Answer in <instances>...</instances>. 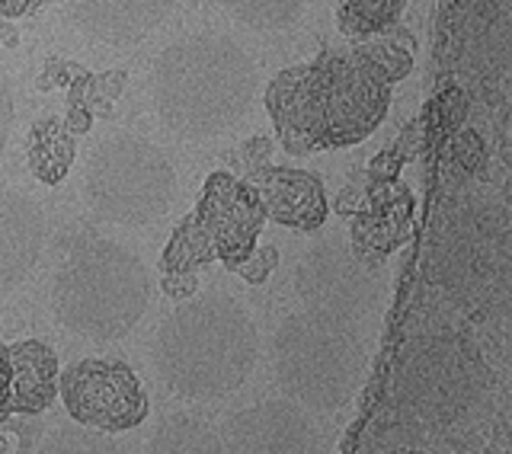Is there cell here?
Listing matches in <instances>:
<instances>
[{
	"label": "cell",
	"mask_w": 512,
	"mask_h": 454,
	"mask_svg": "<svg viewBox=\"0 0 512 454\" xmlns=\"http://www.w3.org/2000/svg\"><path fill=\"white\" fill-rule=\"evenodd\" d=\"M128 84V71L116 68V71H106V74H90V96H87V106L93 100H106V103H116L122 90Z\"/></svg>",
	"instance_id": "obj_29"
},
{
	"label": "cell",
	"mask_w": 512,
	"mask_h": 454,
	"mask_svg": "<svg viewBox=\"0 0 512 454\" xmlns=\"http://www.w3.org/2000/svg\"><path fill=\"white\" fill-rule=\"evenodd\" d=\"M13 403V375H10V359H7V346H0V426L13 416L10 410Z\"/></svg>",
	"instance_id": "obj_35"
},
{
	"label": "cell",
	"mask_w": 512,
	"mask_h": 454,
	"mask_svg": "<svg viewBox=\"0 0 512 454\" xmlns=\"http://www.w3.org/2000/svg\"><path fill=\"white\" fill-rule=\"evenodd\" d=\"M80 71H84V68H80V64H71V61H64V58H48L36 84H39V90L71 87V80H74Z\"/></svg>",
	"instance_id": "obj_30"
},
{
	"label": "cell",
	"mask_w": 512,
	"mask_h": 454,
	"mask_svg": "<svg viewBox=\"0 0 512 454\" xmlns=\"http://www.w3.org/2000/svg\"><path fill=\"white\" fill-rule=\"evenodd\" d=\"M221 454H320V432L295 403L263 400L224 423Z\"/></svg>",
	"instance_id": "obj_11"
},
{
	"label": "cell",
	"mask_w": 512,
	"mask_h": 454,
	"mask_svg": "<svg viewBox=\"0 0 512 454\" xmlns=\"http://www.w3.org/2000/svg\"><path fill=\"white\" fill-rule=\"evenodd\" d=\"M151 304V275L135 250L77 231L64 240L52 275V314L68 333L116 343L132 333Z\"/></svg>",
	"instance_id": "obj_3"
},
{
	"label": "cell",
	"mask_w": 512,
	"mask_h": 454,
	"mask_svg": "<svg viewBox=\"0 0 512 454\" xmlns=\"http://www.w3.org/2000/svg\"><path fill=\"white\" fill-rule=\"evenodd\" d=\"M413 52H416V39L404 26H388L375 32V36L352 42L349 58L359 64L365 74H372L381 84L394 87L397 80L410 77L413 71Z\"/></svg>",
	"instance_id": "obj_18"
},
{
	"label": "cell",
	"mask_w": 512,
	"mask_h": 454,
	"mask_svg": "<svg viewBox=\"0 0 512 454\" xmlns=\"http://www.w3.org/2000/svg\"><path fill=\"white\" fill-rule=\"evenodd\" d=\"M269 154H272V141L266 135H253V138H247L244 144H240V148H234L224 160L231 164V176L244 180L247 173L269 167Z\"/></svg>",
	"instance_id": "obj_25"
},
{
	"label": "cell",
	"mask_w": 512,
	"mask_h": 454,
	"mask_svg": "<svg viewBox=\"0 0 512 454\" xmlns=\"http://www.w3.org/2000/svg\"><path fill=\"white\" fill-rule=\"evenodd\" d=\"M45 250V212L20 189H0V295L20 288Z\"/></svg>",
	"instance_id": "obj_16"
},
{
	"label": "cell",
	"mask_w": 512,
	"mask_h": 454,
	"mask_svg": "<svg viewBox=\"0 0 512 454\" xmlns=\"http://www.w3.org/2000/svg\"><path fill=\"white\" fill-rule=\"evenodd\" d=\"M36 454H128V448L116 439V435L93 432L84 426H58L42 439Z\"/></svg>",
	"instance_id": "obj_24"
},
{
	"label": "cell",
	"mask_w": 512,
	"mask_h": 454,
	"mask_svg": "<svg viewBox=\"0 0 512 454\" xmlns=\"http://www.w3.org/2000/svg\"><path fill=\"white\" fill-rule=\"evenodd\" d=\"M64 128L77 138V135H87L93 128V116L87 106H68V116H64Z\"/></svg>",
	"instance_id": "obj_36"
},
{
	"label": "cell",
	"mask_w": 512,
	"mask_h": 454,
	"mask_svg": "<svg viewBox=\"0 0 512 454\" xmlns=\"http://www.w3.org/2000/svg\"><path fill=\"white\" fill-rule=\"evenodd\" d=\"M247 189L260 202L266 221H276L292 231H320L330 215L327 189L317 173L292 167H260L244 176Z\"/></svg>",
	"instance_id": "obj_14"
},
{
	"label": "cell",
	"mask_w": 512,
	"mask_h": 454,
	"mask_svg": "<svg viewBox=\"0 0 512 454\" xmlns=\"http://www.w3.org/2000/svg\"><path fill=\"white\" fill-rule=\"evenodd\" d=\"M324 87V141L327 151L362 144L391 109V87L365 74L349 55L324 52L317 61Z\"/></svg>",
	"instance_id": "obj_9"
},
{
	"label": "cell",
	"mask_w": 512,
	"mask_h": 454,
	"mask_svg": "<svg viewBox=\"0 0 512 454\" xmlns=\"http://www.w3.org/2000/svg\"><path fill=\"white\" fill-rule=\"evenodd\" d=\"M0 454H10V445H7L4 435H0Z\"/></svg>",
	"instance_id": "obj_39"
},
{
	"label": "cell",
	"mask_w": 512,
	"mask_h": 454,
	"mask_svg": "<svg viewBox=\"0 0 512 454\" xmlns=\"http://www.w3.org/2000/svg\"><path fill=\"white\" fill-rule=\"evenodd\" d=\"M394 454H423V451H416V448H397Z\"/></svg>",
	"instance_id": "obj_40"
},
{
	"label": "cell",
	"mask_w": 512,
	"mask_h": 454,
	"mask_svg": "<svg viewBox=\"0 0 512 454\" xmlns=\"http://www.w3.org/2000/svg\"><path fill=\"white\" fill-rule=\"evenodd\" d=\"M144 454H221V432L199 413L176 410L154 426Z\"/></svg>",
	"instance_id": "obj_20"
},
{
	"label": "cell",
	"mask_w": 512,
	"mask_h": 454,
	"mask_svg": "<svg viewBox=\"0 0 512 454\" xmlns=\"http://www.w3.org/2000/svg\"><path fill=\"white\" fill-rule=\"evenodd\" d=\"M0 42H4L7 48L20 45V32H16V26H10V20H0Z\"/></svg>",
	"instance_id": "obj_38"
},
{
	"label": "cell",
	"mask_w": 512,
	"mask_h": 454,
	"mask_svg": "<svg viewBox=\"0 0 512 454\" xmlns=\"http://www.w3.org/2000/svg\"><path fill=\"white\" fill-rule=\"evenodd\" d=\"M160 288L170 301H189L192 295H199V275L196 272H170L160 275Z\"/></svg>",
	"instance_id": "obj_31"
},
{
	"label": "cell",
	"mask_w": 512,
	"mask_h": 454,
	"mask_svg": "<svg viewBox=\"0 0 512 454\" xmlns=\"http://www.w3.org/2000/svg\"><path fill=\"white\" fill-rule=\"evenodd\" d=\"M452 154L458 160V167L468 173H480L487 164V144L474 128H458V135L452 141Z\"/></svg>",
	"instance_id": "obj_27"
},
{
	"label": "cell",
	"mask_w": 512,
	"mask_h": 454,
	"mask_svg": "<svg viewBox=\"0 0 512 454\" xmlns=\"http://www.w3.org/2000/svg\"><path fill=\"white\" fill-rule=\"evenodd\" d=\"M260 359L256 320L228 291L180 301L154 333L160 384L180 400H224L237 394Z\"/></svg>",
	"instance_id": "obj_1"
},
{
	"label": "cell",
	"mask_w": 512,
	"mask_h": 454,
	"mask_svg": "<svg viewBox=\"0 0 512 454\" xmlns=\"http://www.w3.org/2000/svg\"><path fill=\"white\" fill-rule=\"evenodd\" d=\"M192 215H196L208 243H212L215 259H221L224 266H234L250 256L266 227L260 202L247 189V183L231 176L228 170L208 176Z\"/></svg>",
	"instance_id": "obj_10"
},
{
	"label": "cell",
	"mask_w": 512,
	"mask_h": 454,
	"mask_svg": "<svg viewBox=\"0 0 512 454\" xmlns=\"http://www.w3.org/2000/svg\"><path fill=\"white\" fill-rule=\"evenodd\" d=\"M84 199L106 224L148 227L170 212L176 170L154 141L119 132L93 148L84 173Z\"/></svg>",
	"instance_id": "obj_5"
},
{
	"label": "cell",
	"mask_w": 512,
	"mask_h": 454,
	"mask_svg": "<svg viewBox=\"0 0 512 454\" xmlns=\"http://www.w3.org/2000/svg\"><path fill=\"white\" fill-rule=\"evenodd\" d=\"M368 343L359 330L308 311L288 314L272 333V375L304 413H340L359 394Z\"/></svg>",
	"instance_id": "obj_4"
},
{
	"label": "cell",
	"mask_w": 512,
	"mask_h": 454,
	"mask_svg": "<svg viewBox=\"0 0 512 454\" xmlns=\"http://www.w3.org/2000/svg\"><path fill=\"white\" fill-rule=\"evenodd\" d=\"M266 109L282 141V151L308 157L327 151L324 141V87L317 64H295L276 74L266 87Z\"/></svg>",
	"instance_id": "obj_12"
},
{
	"label": "cell",
	"mask_w": 512,
	"mask_h": 454,
	"mask_svg": "<svg viewBox=\"0 0 512 454\" xmlns=\"http://www.w3.org/2000/svg\"><path fill=\"white\" fill-rule=\"evenodd\" d=\"M432 112L439 116L445 132H458L461 122L468 119V100H464V93L458 87H448L436 103H432Z\"/></svg>",
	"instance_id": "obj_28"
},
{
	"label": "cell",
	"mask_w": 512,
	"mask_h": 454,
	"mask_svg": "<svg viewBox=\"0 0 512 454\" xmlns=\"http://www.w3.org/2000/svg\"><path fill=\"white\" fill-rule=\"evenodd\" d=\"M276 269H279V250L272 247V243H266V247H256L250 256L240 259V263L228 266V272L240 275L247 285H263Z\"/></svg>",
	"instance_id": "obj_26"
},
{
	"label": "cell",
	"mask_w": 512,
	"mask_h": 454,
	"mask_svg": "<svg viewBox=\"0 0 512 454\" xmlns=\"http://www.w3.org/2000/svg\"><path fill=\"white\" fill-rule=\"evenodd\" d=\"M10 375H13V403L10 410L20 416H39L58 397V355L42 339H23L7 346Z\"/></svg>",
	"instance_id": "obj_17"
},
{
	"label": "cell",
	"mask_w": 512,
	"mask_h": 454,
	"mask_svg": "<svg viewBox=\"0 0 512 454\" xmlns=\"http://www.w3.org/2000/svg\"><path fill=\"white\" fill-rule=\"evenodd\" d=\"M42 0H0V20H20V16H29Z\"/></svg>",
	"instance_id": "obj_37"
},
{
	"label": "cell",
	"mask_w": 512,
	"mask_h": 454,
	"mask_svg": "<svg viewBox=\"0 0 512 454\" xmlns=\"http://www.w3.org/2000/svg\"><path fill=\"white\" fill-rule=\"evenodd\" d=\"M256 64L221 32L170 42L151 64L148 93L167 132L205 141L231 132L256 100Z\"/></svg>",
	"instance_id": "obj_2"
},
{
	"label": "cell",
	"mask_w": 512,
	"mask_h": 454,
	"mask_svg": "<svg viewBox=\"0 0 512 454\" xmlns=\"http://www.w3.org/2000/svg\"><path fill=\"white\" fill-rule=\"evenodd\" d=\"M365 208V189L356 186V183H349L340 189V196L333 199V212L336 215H343V218H356L359 212Z\"/></svg>",
	"instance_id": "obj_34"
},
{
	"label": "cell",
	"mask_w": 512,
	"mask_h": 454,
	"mask_svg": "<svg viewBox=\"0 0 512 454\" xmlns=\"http://www.w3.org/2000/svg\"><path fill=\"white\" fill-rule=\"evenodd\" d=\"M58 397L77 426L93 432H128L148 419V394L138 375L116 359H80L58 375Z\"/></svg>",
	"instance_id": "obj_8"
},
{
	"label": "cell",
	"mask_w": 512,
	"mask_h": 454,
	"mask_svg": "<svg viewBox=\"0 0 512 454\" xmlns=\"http://www.w3.org/2000/svg\"><path fill=\"white\" fill-rule=\"evenodd\" d=\"M215 259L212 243H208L205 231L199 227L196 215H186L167 243L164 256H160V275H170V272H196L202 266H208Z\"/></svg>",
	"instance_id": "obj_23"
},
{
	"label": "cell",
	"mask_w": 512,
	"mask_h": 454,
	"mask_svg": "<svg viewBox=\"0 0 512 454\" xmlns=\"http://www.w3.org/2000/svg\"><path fill=\"white\" fill-rule=\"evenodd\" d=\"M407 4L410 0H340V7H336V26H340L346 39L359 42L388 26H397Z\"/></svg>",
	"instance_id": "obj_22"
},
{
	"label": "cell",
	"mask_w": 512,
	"mask_h": 454,
	"mask_svg": "<svg viewBox=\"0 0 512 454\" xmlns=\"http://www.w3.org/2000/svg\"><path fill=\"white\" fill-rule=\"evenodd\" d=\"M413 231V192L400 180H368L365 208L349 224V250L362 263L378 266Z\"/></svg>",
	"instance_id": "obj_13"
},
{
	"label": "cell",
	"mask_w": 512,
	"mask_h": 454,
	"mask_svg": "<svg viewBox=\"0 0 512 454\" xmlns=\"http://www.w3.org/2000/svg\"><path fill=\"white\" fill-rule=\"evenodd\" d=\"M407 160L397 154V148H384L378 157L368 164V180H397V173L404 170Z\"/></svg>",
	"instance_id": "obj_33"
},
{
	"label": "cell",
	"mask_w": 512,
	"mask_h": 454,
	"mask_svg": "<svg viewBox=\"0 0 512 454\" xmlns=\"http://www.w3.org/2000/svg\"><path fill=\"white\" fill-rule=\"evenodd\" d=\"M26 160L29 170L36 173V180L55 186L71 173L77 160V138L64 128V122L45 116L29 128V144H26Z\"/></svg>",
	"instance_id": "obj_19"
},
{
	"label": "cell",
	"mask_w": 512,
	"mask_h": 454,
	"mask_svg": "<svg viewBox=\"0 0 512 454\" xmlns=\"http://www.w3.org/2000/svg\"><path fill=\"white\" fill-rule=\"evenodd\" d=\"M295 295L308 314L336 320L352 330H372L388 304V285L378 266L362 263L349 247L333 240L320 243L298 263Z\"/></svg>",
	"instance_id": "obj_7"
},
{
	"label": "cell",
	"mask_w": 512,
	"mask_h": 454,
	"mask_svg": "<svg viewBox=\"0 0 512 454\" xmlns=\"http://www.w3.org/2000/svg\"><path fill=\"white\" fill-rule=\"evenodd\" d=\"M176 0H64L80 36L106 48H132L164 26Z\"/></svg>",
	"instance_id": "obj_15"
},
{
	"label": "cell",
	"mask_w": 512,
	"mask_h": 454,
	"mask_svg": "<svg viewBox=\"0 0 512 454\" xmlns=\"http://www.w3.org/2000/svg\"><path fill=\"white\" fill-rule=\"evenodd\" d=\"M487 368L477 349L455 333L413 339L400 355L397 400L426 426H455L484 397Z\"/></svg>",
	"instance_id": "obj_6"
},
{
	"label": "cell",
	"mask_w": 512,
	"mask_h": 454,
	"mask_svg": "<svg viewBox=\"0 0 512 454\" xmlns=\"http://www.w3.org/2000/svg\"><path fill=\"white\" fill-rule=\"evenodd\" d=\"M13 116H16V103H13V87L10 77L0 71V157H4L7 144H10V132H13Z\"/></svg>",
	"instance_id": "obj_32"
},
{
	"label": "cell",
	"mask_w": 512,
	"mask_h": 454,
	"mask_svg": "<svg viewBox=\"0 0 512 454\" xmlns=\"http://www.w3.org/2000/svg\"><path fill=\"white\" fill-rule=\"evenodd\" d=\"M234 23L256 32H279L295 26L314 0H218Z\"/></svg>",
	"instance_id": "obj_21"
}]
</instances>
